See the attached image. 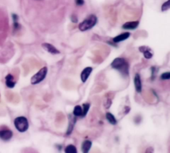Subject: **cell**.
Segmentation results:
<instances>
[{
  "mask_svg": "<svg viewBox=\"0 0 170 153\" xmlns=\"http://www.w3.org/2000/svg\"><path fill=\"white\" fill-rule=\"evenodd\" d=\"M111 66L114 69L117 70L122 75L127 76L129 74V64L123 58H116L112 61Z\"/></svg>",
  "mask_w": 170,
  "mask_h": 153,
  "instance_id": "cell-1",
  "label": "cell"
},
{
  "mask_svg": "<svg viewBox=\"0 0 170 153\" xmlns=\"http://www.w3.org/2000/svg\"><path fill=\"white\" fill-rule=\"evenodd\" d=\"M97 23V17L95 15H90L78 25V29L81 31H87L95 27Z\"/></svg>",
  "mask_w": 170,
  "mask_h": 153,
  "instance_id": "cell-2",
  "label": "cell"
},
{
  "mask_svg": "<svg viewBox=\"0 0 170 153\" xmlns=\"http://www.w3.org/2000/svg\"><path fill=\"white\" fill-rule=\"evenodd\" d=\"M14 126L19 132L23 133L26 132L29 127V121L27 117L24 116H19L14 119Z\"/></svg>",
  "mask_w": 170,
  "mask_h": 153,
  "instance_id": "cell-3",
  "label": "cell"
},
{
  "mask_svg": "<svg viewBox=\"0 0 170 153\" xmlns=\"http://www.w3.org/2000/svg\"><path fill=\"white\" fill-rule=\"evenodd\" d=\"M48 72V68L46 66L41 68L38 72L31 78V84L32 85H37L43 81L46 78Z\"/></svg>",
  "mask_w": 170,
  "mask_h": 153,
  "instance_id": "cell-4",
  "label": "cell"
},
{
  "mask_svg": "<svg viewBox=\"0 0 170 153\" xmlns=\"http://www.w3.org/2000/svg\"><path fill=\"white\" fill-rule=\"evenodd\" d=\"M13 131L10 129H1L0 130V139L4 141H8L13 137Z\"/></svg>",
  "mask_w": 170,
  "mask_h": 153,
  "instance_id": "cell-5",
  "label": "cell"
},
{
  "mask_svg": "<svg viewBox=\"0 0 170 153\" xmlns=\"http://www.w3.org/2000/svg\"><path fill=\"white\" fill-rule=\"evenodd\" d=\"M42 47L47 51V52L51 53L52 55H58L60 53V51L57 49L53 45L50 44V43L44 42L41 45Z\"/></svg>",
  "mask_w": 170,
  "mask_h": 153,
  "instance_id": "cell-6",
  "label": "cell"
},
{
  "mask_svg": "<svg viewBox=\"0 0 170 153\" xmlns=\"http://www.w3.org/2000/svg\"><path fill=\"white\" fill-rule=\"evenodd\" d=\"M6 85L7 88H14L16 84V81L15 80L14 77L11 74H8L6 76Z\"/></svg>",
  "mask_w": 170,
  "mask_h": 153,
  "instance_id": "cell-7",
  "label": "cell"
},
{
  "mask_svg": "<svg viewBox=\"0 0 170 153\" xmlns=\"http://www.w3.org/2000/svg\"><path fill=\"white\" fill-rule=\"evenodd\" d=\"M92 71V68L91 67H87L84 69L80 74V78L83 82H85L87 80V79L89 77L91 72Z\"/></svg>",
  "mask_w": 170,
  "mask_h": 153,
  "instance_id": "cell-8",
  "label": "cell"
},
{
  "mask_svg": "<svg viewBox=\"0 0 170 153\" xmlns=\"http://www.w3.org/2000/svg\"><path fill=\"white\" fill-rule=\"evenodd\" d=\"M134 86H135L136 90L137 91V92H141L142 91V81H141V78L140 76L138 74H136L135 77H134Z\"/></svg>",
  "mask_w": 170,
  "mask_h": 153,
  "instance_id": "cell-9",
  "label": "cell"
},
{
  "mask_svg": "<svg viewBox=\"0 0 170 153\" xmlns=\"http://www.w3.org/2000/svg\"><path fill=\"white\" fill-rule=\"evenodd\" d=\"M130 36V33L128 32H126L124 33H122V34L118 35L116 37H115L113 39V42H120L123 41L124 40H126L127 39H128Z\"/></svg>",
  "mask_w": 170,
  "mask_h": 153,
  "instance_id": "cell-10",
  "label": "cell"
},
{
  "mask_svg": "<svg viewBox=\"0 0 170 153\" xmlns=\"http://www.w3.org/2000/svg\"><path fill=\"white\" fill-rule=\"evenodd\" d=\"M139 50L140 52H142L144 54V57L147 59H149L152 57L153 56V54H152L151 52V50L148 47H140L139 48Z\"/></svg>",
  "mask_w": 170,
  "mask_h": 153,
  "instance_id": "cell-11",
  "label": "cell"
},
{
  "mask_svg": "<svg viewBox=\"0 0 170 153\" xmlns=\"http://www.w3.org/2000/svg\"><path fill=\"white\" fill-rule=\"evenodd\" d=\"M139 25L138 21H132V22H127L125 24L122 25V28L124 29L128 30H133L136 29Z\"/></svg>",
  "mask_w": 170,
  "mask_h": 153,
  "instance_id": "cell-12",
  "label": "cell"
},
{
  "mask_svg": "<svg viewBox=\"0 0 170 153\" xmlns=\"http://www.w3.org/2000/svg\"><path fill=\"white\" fill-rule=\"evenodd\" d=\"M91 147H92V142L89 140H86L84 141L81 146V150L83 153H88L89 152Z\"/></svg>",
  "mask_w": 170,
  "mask_h": 153,
  "instance_id": "cell-13",
  "label": "cell"
},
{
  "mask_svg": "<svg viewBox=\"0 0 170 153\" xmlns=\"http://www.w3.org/2000/svg\"><path fill=\"white\" fill-rule=\"evenodd\" d=\"M73 115L75 117H83V109L80 106H76L73 110Z\"/></svg>",
  "mask_w": 170,
  "mask_h": 153,
  "instance_id": "cell-14",
  "label": "cell"
},
{
  "mask_svg": "<svg viewBox=\"0 0 170 153\" xmlns=\"http://www.w3.org/2000/svg\"><path fill=\"white\" fill-rule=\"evenodd\" d=\"M106 119H107L108 121L112 125H116L117 123V121H116V119L115 118V117L111 113H107L106 115Z\"/></svg>",
  "mask_w": 170,
  "mask_h": 153,
  "instance_id": "cell-15",
  "label": "cell"
},
{
  "mask_svg": "<svg viewBox=\"0 0 170 153\" xmlns=\"http://www.w3.org/2000/svg\"><path fill=\"white\" fill-rule=\"evenodd\" d=\"M65 153H77V148L73 144H68L66 147L65 149Z\"/></svg>",
  "mask_w": 170,
  "mask_h": 153,
  "instance_id": "cell-16",
  "label": "cell"
},
{
  "mask_svg": "<svg viewBox=\"0 0 170 153\" xmlns=\"http://www.w3.org/2000/svg\"><path fill=\"white\" fill-rule=\"evenodd\" d=\"M161 11H166L170 9V0H168L165 2V3L161 6Z\"/></svg>",
  "mask_w": 170,
  "mask_h": 153,
  "instance_id": "cell-17",
  "label": "cell"
},
{
  "mask_svg": "<svg viewBox=\"0 0 170 153\" xmlns=\"http://www.w3.org/2000/svg\"><path fill=\"white\" fill-rule=\"evenodd\" d=\"M90 108V104L89 103H84L83 105V117H85L87 115V112L89 110Z\"/></svg>",
  "mask_w": 170,
  "mask_h": 153,
  "instance_id": "cell-18",
  "label": "cell"
},
{
  "mask_svg": "<svg viewBox=\"0 0 170 153\" xmlns=\"http://www.w3.org/2000/svg\"><path fill=\"white\" fill-rule=\"evenodd\" d=\"M160 78L162 80H169L170 79V72H165L162 74Z\"/></svg>",
  "mask_w": 170,
  "mask_h": 153,
  "instance_id": "cell-19",
  "label": "cell"
},
{
  "mask_svg": "<svg viewBox=\"0 0 170 153\" xmlns=\"http://www.w3.org/2000/svg\"><path fill=\"white\" fill-rule=\"evenodd\" d=\"M76 4L77 6H83L84 4V0H76Z\"/></svg>",
  "mask_w": 170,
  "mask_h": 153,
  "instance_id": "cell-20",
  "label": "cell"
},
{
  "mask_svg": "<svg viewBox=\"0 0 170 153\" xmlns=\"http://www.w3.org/2000/svg\"><path fill=\"white\" fill-rule=\"evenodd\" d=\"M146 153H154V149L152 147H149L146 150Z\"/></svg>",
  "mask_w": 170,
  "mask_h": 153,
  "instance_id": "cell-21",
  "label": "cell"
},
{
  "mask_svg": "<svg viewBox=\"0 0 170 153\" xmlns=\"http://www.w3.org/2000/svg\"><path fill=\"white\" fill-rule=\"evenodd\" d=\"M71 21L74 23H77L78 21V19L77 17H76L75 15H73V16L71 17Z\"/></svg>",
  "mask_w": 170,
  "mask_h": 153,
  "instance_id": "cell-22",
  "label": "cell"
}]
</instances>
